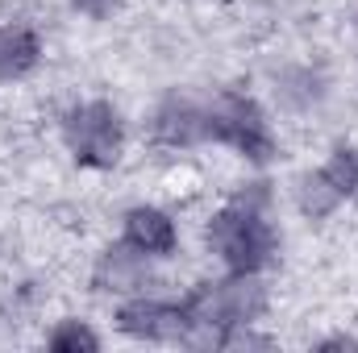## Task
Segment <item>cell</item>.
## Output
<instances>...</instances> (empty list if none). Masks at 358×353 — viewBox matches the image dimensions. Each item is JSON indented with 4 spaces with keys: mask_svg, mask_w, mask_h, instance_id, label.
I'll list each match as a JSON object with an SVG mask.
<instances>
[{
    "mask_svg": "<svg viewBox=\"0 0 358 353\" xmlns=\"http://www.w3.org/2000/svg\"><path fill=\"white\" fill-rule=\"evenodd\" d=\"M255 191H242L238 200H229L213 220H208V250L225 262L229 274H259L275 262L279 254V237L271 229L267 212H263V183H250Z\"/></svg>",
    "mask_w": 358,
    "mask_h": 353,
    "instance_id": "1",
    "label": "cell"
},
{
    "mask_svg": "<svg viewBox=\"0 0 358 353\" xmlns=\"http://www.w3.org/2000/svg\"><path fill=\"white\" fill-rule=\"evenodd\" d=\"M267 312V287L259 274H229L217 283H196L183 299L192 324V345H221L234 329H250Z\"/></svg>",
    "mask_w": 358,
    "mask_h": 353,
    "instance_id": "2",
    "label": "cell"
},
{
    "mask_svg": "<svg viewBox=\"0 0 358 353\" xmlns=\"http://www.w3.org/2000/svg\"><path fill=\"white\" fill-rule=\"evenodd\" d=\"M204 129H208L213 142L238 150L242 158H250V163H259V167L275 158V133H271L267 117H263V108H259L250 96H242V91H221V96L204 108Z\"/></svg>",
    "mask_w": 358,
    "mask_h": 353,
    "instance_id": "3",
    "label": "cell"
},
{
    "mask_svg": "<svg viewBox=\"0 0 358 353\" xmlns=\"http://www.w3.org/2000/svg\"><path fill=\"white\" fill-rule=\"evenodd\" d=\"M63 142H67V150H71V158L80 167H92V171L117 167L121 146H125L121 112L108 100H84V104L67 108V117H63Z\"/></svg>",
    "mask_w": 358,
    "mask_h": 353,
    "instance_id": "4",
    "label": "cell"
},
{
    "mask_svg": "<svg viewBox=\"0 0 358 353\" xmlns=\"http://www.w3.org/2000/svg\"><path fill=\"white\" fill-rule=\"evenodd\" d=\"M117 329L138 337V341H163V345H179L192 337V324L183 316V303H167V299H129L117 312Z\"/></svg>",
    "mask_w": 358,
    "mask_h": 353,
    "instance_id": "5",
    "label": "cell"
},
{
    "mask_svg": "<svg viewBox=\"0 0 358 353\" xmlns=\"http://www.w3.org/2000/svg\"><path fill=\"white\" fill-rule=\"evenodd\" d=\"M92 283H96V291H108V295H138V291H146V283H150L146 254L134 250V246L104 250L96 270H92Z\"/></svg>",
    "mask_w": 358,
    "mask_h": 353,
    "instance_id": "6",
    "label": "cell"
},
{
    "mask_svg": "<svg viewBox=\"0 0 358 353\" xmlns=\"http://www.w3.org/2000/svg\"><path fill=\"white\" fill-rule=\"evenodd\" d=\"M150 133H155V142H163V146H196V142L208 137V129H204V108L192 104L187 96H167V100L159 104L155 121H150Z\"/></svg>",
    "mask_w": 358,
    "mask_h": 353,
    "instance_id": "7",
    "label": "cell"
},
{
    "mask_svg": "<svg viewBox=\"0 0 358 353\" xmlns=\"http://www.w3.org/2000/svg\"><path fill=\"white\" fill-rule=\"evenodd\" d=\"M176 220L159 208H129L125 212V246L142 250L146 258H167L176 250Z\"/></svg>",
    "mask_w": 358,
    "mask_h": 353,
    "instance_id": "8",
    "label": "cell"
},
{
    "mask_svg": "<svg viewBox=\"0 0 358 353\" xmlns=\"http://www.w3.org/2000/svg\"><path fill=\"white\" fill-rule=\"evenodd\" d=\"M42 59V42L29 25L0 29V80H25Z\"/></svg>",
    "mask_w": 358,
    "mask_h": 353,
    "instance_id": "9",
    "label": "cell"
},
{
    "mask_svg": "<svg viewBox=\"0 0 358 353\" xmlns=\"http://www.w3.org/2000/svg\"><path fill=\"white\" fill-rule=\"evenodd\" d=\"M321 175L329 179V187H334L342 200L358 195V150L355 146H338V150L329 154V163L321 167Z\"/></svg>",
    "mask_w": 358,
    "mask_h": 353,
    "instance_id": "10",
    "label": "cell"
},
{
    "mask_svg": "<svg viewBox=\"0 0 358 353\" xmlns=\"http://www.w3.org/2000/svg\"><path fill=\"white\" fill-rule=\"evenodd\" d=\"M338 204H342V195L329 187V179L321 175V171L300 179V212L304 216H329Z\"/></svg>",
    "mask_w": 358,
    "mask_h": 353,
    "instance_id": "11",
    "label": "cell"
},
{
    "mask_svg": "<svg viewBox=\"0 0 358 353\" xmlns=\"http://www.w3.org/2000/svg\"><path fill=\"white\" fill-rule=\"evenodd\" d=\"M50 350L59 353H80V350H100V337L92 333L88 324H80V320H63L55 333H50Z\"/></svg>",
    "mask_w": 358,
    "mask_h": 353,
    "instance_id": "12",
    "label": "cell"
},
{
    "mask_svg": "<svg viewBox=\"0 0 358 353\" xmlns=\"http://www.w3.org/2000/svg\"><path fill=\"white\" fill-rule=\"evenodd\" d=\"M121 4H125V0H71V8L84 13V17H92V21H108Z\"/></svg>",
    "mask_w": 358,
    "mask_h": 353,
    "instance_id": "13",
    "label": "cell"
}]
</instances>
